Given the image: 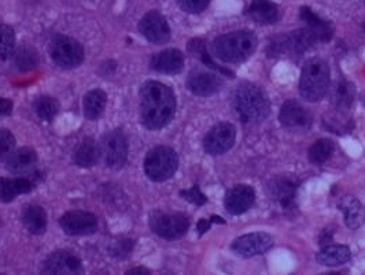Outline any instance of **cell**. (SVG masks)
I'll use <instances>...</instances> for the list:
<instances>
[{
	"label": "cell",
	"instance_id": "8992f818",
	"mask_svg": "<svg viewBox=\"0 0 365 275\" xmlns=\"http://www.w3.org/2000/svg\"><path fill=\"white\" fill-rule=\"evenodd\" d=\"M51 59L62 69H74L84 60L81 44L69 36H55L50 44Z\"/></svg>",
	"mask_w": 365,
	"mask_h": 275
},
{
	"label": "cell",
	"instance_id": "ba28073f",
	"mask_svg": "<svg viewBox=\"0 0 365 275\" xmlns=\"http://www.w3.org/2000/svg\"><path fill=\"white\" fill-rule=\"evenodd\" d=\"M150 228L161 238L177 240L187 233L190 221L181 214L154 212L150 217Z\"/></svg>",
	"mask_w": 365,
	"mask_h": 275
},
{
	"label": "cell",
	"instance_id": "30bf717a",
	"mask_svg": "<svg viewBox=\"0 0 365 275\" xmlns=\"http://www.w3.org/2000/svg\"><path fill=\"white\" fill-rule=\"evenodd\" d=\"M236 131L228 122L216 125L204 140V148L209 155H222L228 152L235 144Z\"/></svg>",
	"mask_w": 365,
	"mask_h": 275
},
{
	"label": "cell",
	"instance_id": "d590c367",
	"mask_svg": "<svg viewBox=\"0 0 365 275\" xmlns=\"http://www.w3.org/2000/svg\"><path fill=\"white\" fill-rule=\"evenodd\" d=\"M15 148V138L10 131L0 129V162H4Z\"/></svg>",
	"mask_w": 365,
	"mask_h": 275
},
{
	"label": "cell",
	"instance_id": "e575fe53",
	"mask_svg": "<svg viewBox=\"0 0 365 275\" xmlns=\"http://www.w3.org/2000/svg\"><path fill=\"white\" fill-rule=\"evenodd\" d=\"M133 241L129 238H121L108 247V252L115 259H125L133 249Z\"/></svg>",
	"mask_w": 365,
	"mask_h": 275
},
{
	"label": "cell",
	"instance_id": "2e32d148",
	"mask_svg": "<svg viewBox=\"0 0 365 275\" xmlns=\"http://www.w3.org/2000/svg\"><path fill=\"white\" fill-rule=\"evenodd\" d=\"M222 81L210 72L194 70L187 78V88L197 96H211L221 90Z\"/></svg>",
	"mask_w": 365,
	"mask_h": 275
},
{
	"label": "cell",
	"instance_id": "52a82bcc",
	"mask_svg": "<svg viewBox=\"0 0 365 275\" xmlns=\"http://www.w3.org/2000/svg\"><path fill=\"white\" fill-rule=\"evenodd\" d=\"M101 153L104 156L106 166L113 170L124 167L128 159V140L122 131H111L104 135L101 145Z\"/></svg>",
	"mask_w": 365,
	"mask_h": 275
},
{
	"label": "cell",
	"instance_id": "44dd1931",
	"mask_svg": "<svg viewBox=\"0 0 365 275\" xmlns=\"http://www.w3.org/2000/svg\"><path fill=\"white\" fill-rule=\"evenodd\" d=\"M300 15H301V19L307 22L308 29L312 32L316 42H318V43H328L332 39V26H331V24L324 21V19H321L320 17H317L309 7H307V6L301 7Z\"/></svg>",
	"mask_w": 365,
	"mask_h": 275
},
{
	"label": "cell",
	"instance_id": "ac0fdd59",
	"mask_svg": "<svg viewBox=\"0 0 365 275\" xmlns=\"http://www.w3.org/2000/svg\"><path fill=\"white\" fill-rule=\"evenodd\" d=\"M152 67L158 73L177 74L184 67V56L179 49H165L153 56Z\"/></svg>",
	"mask_w": 365,
	"mask_h": 275
},
{
	"label": "cell",
	"instance_id": "d6986e66",
	"mask_svg": "<svg viewBox=\"0 0 365 275\" xmlns=\"http://www.w3.org/2000/svg\"><path fill=\"white\" fill-rule=\"evenodd\" d=\"M36 163H38V153L35 152V149L29 147H24L14 151L6 159V167L13 174H25L33 172Z\"/></svg>",
	"mask_w": 365,
	"mask_h": 275
},
{
	"label": "cell",
	"instance_id": "f1b7e54d",
	"mask_svg": "<svg viewBox=\"0 0 365 275\" xmlns=\"http://www.w3.org/2000/svg\"><path fill=\"white\" fill-rule=\"evenodd\" d=\"M107 96L102 90L90 91L84 96V115L87 119H98L106 107Z\"/></svg>",
	"mask_w": 365,
	"mask_h": 275
},
{
	"label": "cell",
	"instance_id": "d4e9b609",
	"mask_svg": "<svg viewBox=\"0 0 365 275\" xmlns=\"http://www.w3.org/2000/svg\"><path fill=\"white\" fill-rule=\"evenodd\" d=\"M323 125L328 132L335 135H348L355 128V122L349 115H346V111L338 108L323 117Z\"/></svg>",
	"mask_w": 365,
	"mask_h": 275
},
{
	"label": "cell",
	"instance_id": "5bb4252c",
	"mask_svg": "<svg viewBox=\"0 0 365 275\" xmlns=\"http://www.w3.org/2000/svg\"><path fill=\"white\" fill-rule=\"evenodd\" d=\"M268 192L286 211H290L295 207L298 183L289 177H276L268 183Z\"/></svg>",
	"mask_w": 365,
	"mask_h": 275
},
{
	"label": "cell",
	"instance_id": "d6a6232c",
	"mask_svg": "<svg viewBox=\"0 0 365 275\" xmlns=\"http://www.w3.org/2000/svg\"><path fill=\"white\" fill-rule=\"evenodd\" d=\"M289 40H290L291 51L297 53H304L305 51H308L311 47L317 43L312 32L308 28L293 32L291 35H289Z\"/></svg>",
	"mask_w": 365,
	"mask_h": 275
},
{
	"label": "cell",
	"instance_id": "484cf974",
	"mask_svg": "<svg viewBox=\"0 0 365 275\" xmlns=\"http://www.w3.org/2000/svg\"><path fill=\"white\" fill-rule=\"evenodd\" d=\"M356 97V87L348 80L336 81L331 90V103L338 110H349Z\"/></svg>",
	"mask_w": 365,
	"mask_h": 275
},
{
	"label": "cell",
	"instance_id": "5b68a950",
	"mask_svg": "<svg viewBox=\"0 0 365 275\" xmlns=\"http://www.w3.org/2000/svg\"><path fill=\"white\" fill-rule=\"evenodd\" d=\"M177 153L169 147L153 148L145 159V173L156 183H163L172 178L177 170Z\"/></svg>",
	"mask_w": 365,
	"mask_h": 275
},
{
	"label": "cell",
	"instance_id": "3957f363",
	"mask_svg": "<svg viewBox=\"0 0 365 275\" xmlns=\"http://www.w3.org/2000/svg\"><path fill=\"white\" fill-rule=\"evenodd\" d=\"M257 48V38L249 31H236L217 38L213 43L214 55L228 63L243 62Z\"/></svg>",
	"mask_w": 365,
	"mask_h": 275
},
{
	"label": "cell",
	"instance_id": "f35d334b",
	"mask_svg": "<svg viewBox=\"0 0 365 275\" xmlns=\"http://www.w3.org/2000/svg\"><path fill=\"white\" fill-rule=\"evenodd\" d=\"M198 58L202 60V63L204 65H206L208 66L209 69L211 70V72H220V73H222L224 76H228V77H234V74L228 70V69H225V67H222V66H220V65H217L213 59H211V56L209 55L208 53V49H204L200 55H198Z\"/></svg>",
	"mask_w": 365,
	"mask_h": 275
},
{
	"label": "cell",
	"instance_id": "7bdbcfd3",
	"mask_svg": "<svg viewBox=\"0 0 365 275\" xmlns=\"http://www.w3.org/2000/svg\"><path fill=\"white\" fill-rule=\"evenodd\" d=\"M128 275H149L150 274V272L147 270V269H145V267H136V269H132V270H129L128 273H127Z\"/></svg>",
	"mask_w": 365,
	"mask_h": 275
},
{
	"label": "cell",
	"instance_id": "9a60e30c",
	"mask_svg": "<svg viewBox=\"0 0 365 275\" xmlns=\"http://www.w3.org/2000/svg\"><path fill=\"white\" fill-rule=\"evenodd\" d=\"M256 201L253 188L248 185H236L228 190L225 196V208L231 215H242L249 211Z\"/></svg>",
	"mask_w": 365,
	"mask_h": 275
},
{
	"label": "cell",
	"instance_id": "4fadbf2b",
	"mask_svg": "<svg viewBox=\"0 0 365 275\" xmlns=\"http://www.w3.org/2000/svg\"><path fill=\"white\" fill-rule=\"evenodd\" d=\"M273 244V240L266 233H250L234 241L232 249L243 258H252L266 252Z\"/></svg>",
	"mask_w": 365,
	"mask_h": 275
},
{
	"label": "cell",
	"instance_id": "4dcf8cb0",
	"mask_svg": "<svg viewBox=\"0 0 365 275\" xmlns=\"http://www.w3.org/2000/svg\"><path fill=\"white\" fill-rule=\"evenodd\" d=\"M332 152H334L332 141L328 138H321V140H317L309 148L308 156H309V160L314 165H321L330 159Z\"/></svg>",
	"mask_w": 365,
	"mask_h": 275
},
{
	"label": "cell",
	"instance_id": "7402d4cb",
	"mask_svg": "<svg viewBox=\"0 0 365 275\" xmlns=\"http://www.w3.org/2000/svg\"><path fill=\"white\" fill-rule=\"evenodd\" d=\"M101 158V147L97 144L94 138H84L76 148L73 153L74 163L80 167H92L98 163Z\"/></svg>",
	"mask_w": 365,
	"mask_h": 275
},
{
	"label": "cell",
	"instance_id": "603a6c76",
	"mask_svg": "<svg viewBox=\"0 0 365 275\" xmlns=\"http://www.w3.org/2000/svg\"><path fill=\"white\" fill-rule=\"evenodd\" d=\"M35 183L28 178H0V201L11 203L15 197L32 192Z\"/></svg>",
	"mask_w": 365,
	"mask_h": 275
},
{
	"label": "cell",
	"instance_id": "836d02e7",
	"mask_svg": "<svg viewBox=\"0 0 365 275\" xmlns=\"http://www.w3.org/2000/svg\"><path fill=\"white\" fill-rule=\"evenodd\" d=\"M15 47V35L14 31L0 24V60H6L11 56Z\"/></svg>",
	"mask_w": 365,
	"mask_h": 275
},
{
	"label": "cell",
	"instance_id": "b9f144b4",
	"mask_svg": "<svg viewBox=\"0 0 365 275\" xmlns=\"http://www.w3.org/2000/svg\"><path fill=\"white\" fill-rule=\"evenodd\" d=\"M332 241V233H327V230L325 231H323L321 233V237H320V244H323L324 247L328 244V242H331ZM330 245V244H328Z\"/></svg>",
	"mask_w": 365,
	"mask_h": 275
},
{
	"label": "cell",
	"instance_id": "ee69618b",
	"mask_svg": "<svg viewBox=\"0 0 365 275\" xmlns=\"http://www.w3.org/2000/svg\"><path fill=\"white\" fill-rule=\"evenodd\" d=\"M210 222H211V224H220V225H225V221H224L222 218L217 217V215L211 217V218H210Z\"/></svg>",
	"mask_w": 365,
	"mask_h": 275
},
{
	"label": "cell",
	"instance_id": "8fae6325",
	"mask_svg": "<svg viewBox=\"0 0 365 275\" xmlns=\"http://www.w3.org/2000/svg\"><path fill=\"white\" fill-rule=\"evenodd\" d=\"M42 273L49 275L83 274V265L76 255L67 251H56L43 263Z\"/></svg>",
	"mask_w": 365,
	"mask_h": 275
},
{
	"label": "cell",
	"instance_id": "7a4b0ae2",
	"mask_svg": "<svg viewBox=\"0 0 365 275\" xmlns=\"http://www.w3.org/2000/svg\"><path fill=\"white\" fill-rule=\"evenodd\" d=\"M234 107L245 124H259L270 111V103L260 87L243 83L234 93Z\"/></svg>",
	"mask_w": 365,
	"mask_h": 275
},
{
	"label": "cell",
	"instance_id": "277c9868",
	"mask_svg": "<svg viewBox=\"0 0 365 275\" xmlns=\"http://www.w3.org/2000/svg\"><path fill=\"white\" fill-rule=\"evenodd\" d=\"M330 90V69L321 59H311L304 65L300 92L308 101L321 100Z\"/></svg>",
	"mask_w": 365,
	"mask_h": 275
},
{
	"label": "cell",
	"instance_id": "83f0119b",
	"mask_svg": "<svg viewBox=\"0 0 365 275\" xmlns=\"http://www.w3.org/2000/svg\"><path fill=\"white\" fill-rule=\"evenodd\" d=\"M22 222L32 234L40 235L47 229V214L40 206H28L22 212Z\"/></svg>",
	"mask_w": 365,
	"mask_h": 275
},
{
	"label": "cell",
	"instance_id": "4316f807",
	"mask_svg": "<svg viewBox=\"0 0 365 275\" xmlns=\"http://www.w3.org/2000/svg\"><path fill=\"white\" fill-rule=\"evenodd\" d=\"M317 262L323 266L336 267L341 266L350 259V249L345 245H325L317 253Z\"/></svg>",
	"mask_w": 365,
	"mask_h": 275
},
{
	"label": "cell",
	"instance_id": "9c48e42d",
	"mask_svg": "<svg viewBox=\"0 0 365 275\" xmlns=\"http://www.w3.org/2000/svg\"><path fill=\"white\" fill-rule=\"evenodd\" d=\"M59 225L62 230L72 237L91 235L98 230V221L94 214L86 211H70L65 214Z\"/></svg>",
	"mask_w": 365,
	"mask_h": 275
},
{
	"label": "cell",
	"instance_id": "8d00e7d4",
	"mask_svg": "<svg viewBox=\"0 0 365 275\" xmlns=\"http://www.w3.org/2000/svg\"><path fill=\"white\" fill-rule=\"evenodd\" d=\"M180 196L183 199H186L187 201L195 204V206H204L205 203H208V197L202 193V190H201V188L198 185H194L191 189L181 190Z\"/></svg>",
	"mask_w": 365,
	"mask_h": 275
},
{
	"label": "cell",
	"instance_id": "e0dca14e",
	"mask_svg": "<svg viewBox=\"0 0 365 275\" xmlns=\"http://www.w3.org/2000/svg\"><path fill=\"white\" fill-rule=\"evenodd\" d=\"M279 118L286 128H308L312 125L311 112L295 100H287L283 104Z\"/></svg>",
	"mask_w": 365,
	"mask_h": 275
},
{
	"label": "cell",
	"instance_id": "ab89813d",
	"mask_svg": "<svg viewBox=\"0 0 365 275\" xmlns=\"http://www.w3.org/2000/svg\"><path fill=\"white\" fill-rule=\"evenodd\" d=\"M13 111V101L7 99H0V117H6Z\"/></svg>",
	"mask_w": 365,
	"mask_h": 275
},
{
	"label": "cell",
	"instance_id": "60d3db41",
	"mask_svg": "<svg viewBox=\"0 0 365 275\" xmlns=\"http://www.w3.org/2000/svg\"><path fill=\"white\" fill-rule=\"evenodd\" d=\"M210 226H211V222H210V221H208V219H201V221L198 222V225H197V229H198V233L202 235V234H205V233L210 229Z\"/></svg>",
	"mask_w": 365,
	"mask_h": 275
},
{
	"label": "cell",
	"instance_id": "ffe728a7",
	"mask_svg": "<svg viewBox=\"0 0 365 275\" xmlns=\"http://www.w3.org/2000/svg\"><path fill=\"white\" fill-rule=\"evenodd\" d=\"M338 208L343 212L345 224L349 229H359L365 222L364 206L359 199L353 196H345L339 203Z\"/></svg>",
	"mask_w": 365,
	"mask_h": 275
},
{
	"label": "cell",
	"instance_id": "6da1fadb",
	"mask_svg": "<svg viewBox=\"0 0 365 275\" xmlns=\"http://www.w3.org/2000/svg\"><path fill=\"white\" fill-rule=\"evenodd\" d=\"M173 91L158 81H147L140 90V121L147 129H161L175 117Z\"/></svg>",
	"mask_w": 365,
	"mask_h": 275
},
{
	"label": "cell",
	"instance_id": "1f68e13d",
	"mask_svg": "<svg viewBox=\"0 0 365 275\" xmlns=\"http://www.w3.org/2000/svg\"><path fill=\"white\" fill-rule=\"evenodd\" d=\"M33 107L39 118L43 121H52L59 111L58 100L50 96H40L33 103Z\"/></svg>",
	"mask_w": 365,
	"mask_h": 275
},
{
	"label": "cell",
	"instance_id": "7c38bea8",
	"mask_svg": "<svg viewBox=\"0 0 365 275\" xmlns=\"http://www.w3.org/2000/svg\"><path fill=\"white\" fill-rule=\"evenodd\" d=\"M139 31L150 43L154 44H165L170 39L169 24L158 11H150L140 19Z\"/></svg>",
	"mask_w": 365,
	"mask_h": 275
},
{
	"label": "cell",
	"instance_id": "74e56055",
	"mask_svg": "<svg viewBox=\"0 0 365 275\" xmlns=\"http://www.w3.org/2000/svg\"><path fill=\"white\" fill-rule=\"evenodd\" d=\"M176 1H177L179 7L181 10H184L186 12L198 14L208 7L210 0H176Z\"/></svg>",
	"mask_w": 365,
	"mask_h": 275
},
{
	"label": "cell",
	"instance_id": "f546056e",
	"mask_svg": "<svg viewBox=\"0 0 365 275\" xmlns=\"http://www.w3.org/2000/svg\"><path fill=\"white\" fill-rule=\"evenodd\" d=\"M39 60L40 58L35 47L24 44L14 51V65L19 72L33 70L39 65Z\"/></svg>",
	"mask_w": 365,
	"mask_h": 275
},
{
	"label": "cell",
	"instance_id": "cb8c5ba5",
	"mask_svg": "<svg viewBox=\"0 0 365 275\" xmlns=\"http://www.w3.org/2000/svg\"><path fill=\"white\" fill-rule=\"evenodd\" d=\"M248 14L252 17L253 21L262 25L275 24L280 18L277 6L270 0H253L248 10Z\"/></svg>",
	"mask_w": 365,
	"mask_h": 275
}]
</instances>
